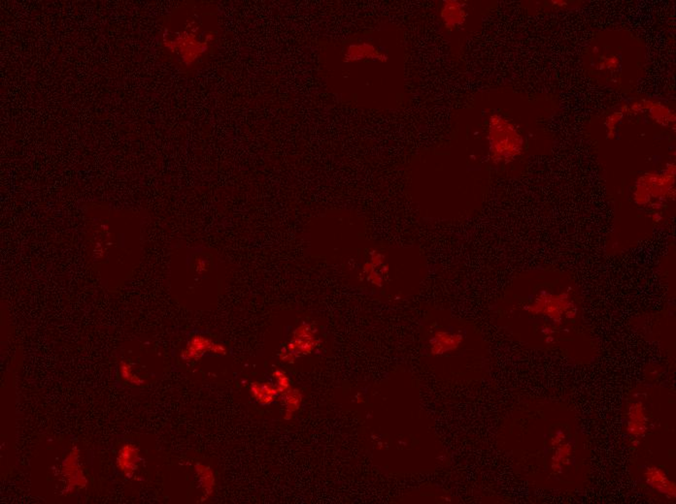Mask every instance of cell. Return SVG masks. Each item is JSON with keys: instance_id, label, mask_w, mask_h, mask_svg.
Returning a JSON list of instances; mask_svg holds the SVG:
<instances>
[{"instance_id": "8fae6325", "label": "cell", "mask_w": 676, "mask_h": 504, "mask_svg": "<svg viewBox=\"0 0 676 504\" xmlns=\"http://www.w3.org/2000/svg\"><path fill=\"white\" fill-rule=\"evenodd\" d=\"M120 372H121L122 380L127 381V382L132 383V384L140 385L143 383V380H140L139 376L134 375V373H132V368L130 367L129 363L122 362L121 366H120Z\"/></svg>"}, {"instance_id": "5b68a950", "label": "cell", "mask_w": 676, "mask_h": 504, "mask_svg": "<svg viewBox=\"0 0 676 504\" xmlns=\"http://www.w3.org/2000/svg\"><path fill=\"white\" fill-rule=\"evenodd\" d=\"M79 451L77 448L72 449L71 452L67 456L62 465V473L65 478H67L69 487L67 491L73 490L76 487L83 488L86 486L87 479L83 475L82 470L79 468Z\"/></svg>"}, {"instance_id": "30bf717a", "label": "cell", "mask_w": 676, "mask_h": 504, "mask_svg": "<svg viewBox=\"0 0 676 504\" xmlns=\"http://www.w3.org/2000/svg\"><path fill=\"white\" fill-rule=\"evenodd\" d=\"M365 274L369 275L373 285L381 287L383 278L389 272V267L386 264V258L381 253L373 252L370 262L365 265Z\"/></svg>"}, {"instance_id": "9c48e42d", "label": "cell", "mask_w": 676, "mask_h": 504, "mask_svg": "<svg viewBox=\"0 0 676 504\" xmlns=\"http://www.w3.org/2000/svg\"><path fill=\"white\" fill-rule=\"evenodd\" d=\"M139 448L132 445H124L118 454V468L126 477L132 478L139 468Z\"/></svg>"}, {"instance_id": "3957f363", "label": "cell", "mask_w": 676, "mask_h": 504, "mask_svg": "<svg viewBox=\"0 0 676 504\" xmlns=\"http://www.w3.org/2000/svg\"><path fill=\"white\" fill-rule=\"evenodd\" d=\"M490 159L494 164H507L519 157L524 150V140L512 122L500 115L489 120Z\"/></svg>"}, {"instance_id": "7a4b0ae2", "label": "cell", "mask_w": 676, "mask_h": 504, "mask_svg": "<svg viewBox=\"0 0 676 504\" xmlns=\"http://www.w3.org/2000/svg\"><path fill=\"white\" fill-rule=\"evenodd\" d=\"M524 310L535 317H540L549 323V337L553 331L551 326L560 328L565 323L577 319L579 308L573 299L570 291L540 290L524 305Z\"/></svg>"}, {"instance_id": "ba28073f", "label": "cell", "mask_w": 676, "mask_h": 504, "mask_svg": "<svg viewBox=\"0 0 676 504\" xmlns=\"http://www.w3.org/2000/svg\"><path fill=\"white\" fill-rule=\"evenodd\" d=\"M362 59L377 60L380 62H388V56L380 51L374 45L369 43L353 44L348 47L345 60L346 62H359Z\"/></svg>"}, {"instance_id": "8992f818", "label": "cell", "mask_w": 676, "mask_h": 504, "mask_svg": "<svg viewBox=\"0 0 676 504\" xmlns=\"http://www.w3.org/2000/svg\"><path fill=\"white\" fill-rule=\"evenodd\" d=\"M440 17L448 29L453 30L456 27L462 26L467 19L465 4L456 0H447L443 2L440 10Z\"/></svg>"}, {"instance_id": "6da1fadb", "label": "cell", "mask_w": 676, "mask_h": 504, "mask_svg": "<svg viewBox=\"0 0 676 504\" xmlns=\"http://www.w3.org/2000/svg\"><path fill=\"white\" fill-rule=\"evenodd\" d=\"M537 487L572 491L589 475L590 454L577 417L565 406L537 403Z\"/></svg>"}, {"instance_id": "277c9868", "label": "cell", "mask_w": 676, "mask_h": 504, "mask_svg": "<svg viewBox=\"0 0 676 504\" xmlns=\"http://www.w3.org/2000/svg\"><path fill=\"white\" fill-rule=\"evenodd\" d=\"M675 165L670 167L663 174L650 173L640 178L635 187V200L637 204H650L653 200L667 199L672 196L675 185Z\"/></svg>"}, {"instance_id": "52a82bcc", "label": "cell", "mask_w": 676, "mask_h": 504, "mask_svg": "<svg viewBox=\"0 0 676 504\" xmlns=\"http://www.w3.org/2000/svg\"><path fill=\"white\" fill-rule=\"evenodd\" d=\"M464 337L460 333H452L438 331L430 340V351L432 355H443L457 350L462 345Z\"/></svg>"}]
</instances>
